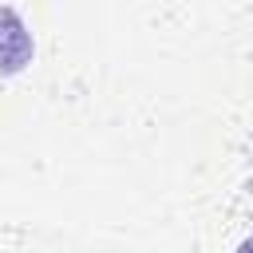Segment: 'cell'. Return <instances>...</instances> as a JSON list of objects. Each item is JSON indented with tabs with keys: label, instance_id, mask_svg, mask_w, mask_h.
<instances>
[{
	"label": "cell",
	"instance_id": "1",
	"mask_svg": "<svg viewBox=\"0 0 253 253\" xmlns=\"http://www.w3.org/2000/svg\"><path fill=\"white\" fill-rule=\"evenodd\" d=\"M32 32L16 8H0V75H16L32 63Z\"/></svg>",
	"mask_w": 253,
	"mask_h": 253
},
{
	"label": "cell",
	"instance_id": "2",
	"mask_svg": "<svg viewBox=\"0 0 253 253\" xmlns=\"http://www.w3.org/2000/svg\"><path fill=\"white\" fill-rule=\"evenodd\" d=\"M237 253H253V237H245V241L237 245Z\"/></svg>",
	"mask_w": 253,
	"mask_h": 253
}]
</instances>
